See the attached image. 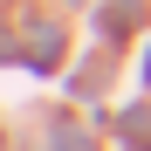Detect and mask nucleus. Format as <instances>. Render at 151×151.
Instances as JSON below:
<instances>
[{
  "label": "nucleus",
  "mask_w": 151,
  "mask_h": 151,
  "mask_svg": "<svg viewBox=\"0 0 151 151\" xmlns=\"http://www.w3.org/2000/svg\"><path fill=\"white\" fill-rule=\"evenodd\" d=\"M55 151H89V144H83V131H76V124H55Z\"/></svg>",
  "instance_id": "1"
}]
</instances>
